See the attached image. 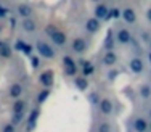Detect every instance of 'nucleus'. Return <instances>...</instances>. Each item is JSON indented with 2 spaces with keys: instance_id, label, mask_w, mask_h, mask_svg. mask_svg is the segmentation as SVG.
I'll return each instance as SVG.
<instances>
[{
  "instance_id": "8",
  "label": "nucleus",
  "mask_w": 151,
  "mask_h": 132,
  "mask_svg": "<svg viewBox=\"0 0 151 132\" xmlns=\"http://www.w3.org/2000/svg\"><path fill=\"white\" fill-rule=\"evenodd\" d=\"M16 12H18V15L23 18V19L32 18V15H34V8H32L29 3H19V5L16 6Z\"/></svg>"
},
{
  "instance_id": "28",
  "label": "nucleus",
  "mask_w": 151,
  "mask_h": 132,
  "mask_svg": "<svg viewBox=\"0 0 151 132\" xmlns=\"http://www.w3.org/2000/svg\"><path fill=\"white\" fill-rule=\"evenodd\" d=\"M2 132H16V126H13L12 123H6L5 126L2 127Z\"/></svg>"
},
{
  "instance_id": "10",
  "label": "nucleus",
  "mask_w": 151,
  "mask_h": 132,
  "mask_svg": "<svg viewBox=\"0 0 151 132\" xmlns=\"http://www.w3.org/2000/svg\"><path fill=\"white\" fill-rule=\"evenodd\" d=\"M63 66H64V73L68 76H74L76 77V71H77V66H76V61L71 56H64L63 58Z\"/></svg>"
},
{
  "instance_id": "36",
  "label": "nucleus",
  "mask_w": 151,
  "mask_h": 132,
  "mask_svg": "<svg viewBox=\"0 0 151 132\" xmlns=\"http://www.w3.org/2000/svg\"><path fill=\"white\" fill-rule=\"evenodd\" d=\"M150 45H151V40H150Z\"/></svg>"
},
{
  "instance_id": "26",
  "label": "nucleus",
  "mask_w": 151,
  "mask_h": 132,
  "mask_svg": "<svg viewBox=\"0 0 151 132\" xmlns=\"http://www.w3.org/2000/svg\"><path fill=\"white\" fill-rule=\"evenodd\" d=\"M121 13H122V10L121 8H109V15H108V18H119L121 16Z\"/></svg>"
},
{
  "instance_id": "1",
  "label": "nucleus",
  "mask_w": 151,
  "mask_h": 132,
  "mask_svg": "<svg viewBox=\"0 0 151 132\" xmlns=\"http://www.w3.org/2000/svg\"><path fill=\"white\" fill-rule=\"evenodd\" d=\"M45 32L50 35V40H52L55 45H58V47H63V45H66L68 37H66V34H64L63 31L58 29V27L50 26V24H48V26L45 27Z\"/></svg>"
},
{
  "instance_id": "23",
  "label": "nucleus",
  "mask_w": 151,
  "mask_h": 132,
  "mask_svg": "<svg viewBox=\"0 0 151 132\" xmlns=\"http://www.w3.org/2000/svg\"><path fill=\"white\" fill-rule=\"evenodd\" d=\"M88 102H90L93 106H98V103L101 102V98L98 97V94H96V92H92V94H88Z\"/></svg>"
},
{
  "instance_id": "20",
  "label": "nucleus",
  "mask_w": 151,
  "mask_h": 132,
  "mask_svg": "<svg viewBox=\"0 0 151 132\" xmlns=\"http://www.w3.org/2000/svg\"><path fill=\"white\" fill-rule=\"evenodd\" d=\"M37 116H39V110H32V113H31L29 119H27V131H32V129H34V126H35V119H37Z\"/></svg>"
},
{
  "instance_id": "35",
  "label": "nucleus",
  "mask_w": 151,
  "mask_h": 132,
  "mask_svg": "<svg viewBox=\"0 0 151 132\" xmlns=\"http://www.w3.org/2000/svg\"><path fill=\"white\" fill-rule=\"evenodd\" d=\"M150 131H151V121H150Z\"/></svg>"
},
{
  "instance_id": "30",
  "label": "nucleus",
  "mask_w": 151,
  "mask_h": 132,
  "mask_svg": "<svg viewBox=\"0 0 151 132\" xmlns=\"http://www.w3.org/2000/svg\"><path fill=\"white\" fill-rule=\"evenodd\" d=\"M31 61H32V66H34L35 69H37L39 66H40V58H39V56H32Z\"/></svg>"
},
{
  "instance_id": "7",
  "label": "nucleus",
  "mask_w": 151,
  "mask_h": 132,
  "mask_svg": "<svg viewBox=\"0 0 151 132\" xmlns=\"http://www.w3.org/2000/svg\"><path fill=\"white\" fill-rule=\"evenodd\" d=\"M129 68H130L132 73L142 74L143 71H145V61H143L140 56H135V58H132L130 61H129Z\"/></svg>"
},
{
  "instance_id": "11",
  "label": "nucleus",
  "mask_w": 151,
  "mask_h": 132,
  "mask_svg": "<svg viewBox=\"0 0 151 132\" xmlns=\"http://www.w3.org/2000/svg\"><path fill=\"white\" fill-rule=\"evenodd\" d=\"M53 71L52 69H47V71H44V73L39 76V82H40L42 85H44L45 89H48V87H52V84H53Z\"/></svg>"
},
{
  "instance_id": "25",
  "label": "nucleus",
  "mask_w": 151,
  "mask_h": 132,
  "mask_svg": "<svg viewBox=\"0 0 151 132\" xmlns=\"http://www.w3.org/2000/svg\"><path fill=\"white\" fill-rule=\"evenodd\" d=\"M48 95H50V90H48V89H44V90H42L40 94H39L37 102H39V103H44V102H45V98L48 97Z\"/></svg>"
},
{
  "instance_id": "21",
  "label": "nucleus",
  "mask_w": 151,
  "mask_h": 132,
  "mask_svg": "<svg viewBox=\"0 0 151 132\" xmlns=\"http://www.w3.org/2000/svg\"><path fill=\"white\" fill-rule=\"evenodd\" d=\"M82 63V71H84V77H87V76H90V74L93 73V65L92 63H88V61H81Z\"/></svg>"
},
{
  "instance_id": "6",
  "label": "nucleus",
  "mask_w": 151,
  "mask_h": 132,
  "mask_svg": "<svg viewBox=\"0 0 151 132\" xmlns=\"http://www.w3.org/2000/svg\"><path fill=\"white\" fill-rule=\"evenodd\" d=\"M109 15V6L106 5V3H98V5H95V10H93V18H96L98 21L105 19L108 18Z\"/></svg>"
},
{
  "instance_id": "24",
  "label": "nucleus",
  "mask_w": 151,
  "mask_h": 132,
  "mask_svg": "<svg viewBox=\"0 0 151 132\" xmlns=\"http://www.w3.org/2000/svg\"><path fill=\"white\" fill-rule=\"evenodd\" d=\"M98 132H111V124H109V123H106V121L100 123V126H98Z\"/></svg>"
},
{
  "instance_id": "2",
  "label": "nucleus",
  "mask_w": 151,
  "mask_h": 132,
  "mask_svg": "<svg viewBox=\"0 0 151 132\" xmlns=\"http://www.w3.org/2000/svg\"><path fill=\"white\" fill-rule=\"evenodd\" d=\"M35 48H37L39 55L44 56V58H50V60H52V58H55V56H56V50L53 48L48 42H45V40H37V42H35Z\"/></svg>"
},
{
  "instance_id": "29",
  "label": "nucleus",
  "mask_w": 151,
  "mask_h": 132,
  "mask_svg": "<svg viewBox=\"0 0 151 132\" xmlns=\"http://www.w3.org/2000/svg\"><path fill=\"white\" fill-rule=\"evenodd\" d=\"M6 15H8V10L5 8V6L0 3V19H3V18H6Z\"/></svg>"
},
{
  "instance_id": "17",
  "label": "nucleus",
  "mask_w": 151,
  "mask_h": 132,
  "mask_svg": "<svg viewBox=\"0 0 151 132\" xmlns=\"http://www.w3.org/2000/svg\"><path fill=\"white\" fill-rule=\"evenodd\" d=\"M26 106H27V102H26V100L18 98L16 102L13 103V106H12L13 115H23V113H24V110H26Z\"/></svg>"
},
{
  "instance_id": "13",
  "label": "nucleus",
  "mask_w": 151,
  "mask_h": 132,
  "mask_svg": "<svg viewBox=\"0 0 151 132\" xmlns=\"http://www.w3.org/2000/svg\"><path fill=\"white\" fill-rule=\"evenodd\" d=\"M121 16H122V19H124L127 24H134L137 21V13H135V10L132 8V6H127V8L122 10Z\"/></svg>"
},
{
  "instance_id": "27",
  "label": "nucleus",
  "mask_w": 151,
  "mask_h": 132,
  "mask_svg": "<svg viewBox=\"0 0 151 132\" xmlns=\"http://www.w3.org/2000/svg\"><path fill=\"white\" fill-rule=\"evenodd\" d=\"M23 119H24V113H23V115H13V118H12V121H10V123H12L13 126H16V124H19Z\"/></svg>"
},
{
  "instance_id": "34",
  "label": "nucleus",
  "mask_w": 151,
  "mask_h": 132,
  "mask_svg": "<svg viewBox=\"0 0 151 132\" xmlns=\"http://www.w3.org/2000/svg\"><path fill=\"white\" fill-rule=\"evenodd\" d=\"M148 58H150V63H151V53H150V56H148Z\"/></svg>"
},
{
  "instance_id": "14",
  "label": "nucleus",
  "mask_w": 151,
  "mask_h": 132,
  "mask_svg": "<svg viewBox=\"0 0 151 132\" xmlns=\"http://www.w3.org/2000/svg\"><path fill=\"white\" fill-rule=\"evenodd\" d=\"M150 129V123L145 119V118L138 116L134 119V131L135 132H146Z\"/></svg>"
},
{
  "instance_id": "5",
  "label": "nucleus",
  "mask_w": 151,
  "mask_h": 132,
  "mask_svg": "<svg viewBox=\"0 0 151 132\" xmlns=\"http://www.w3.org/2000/svg\"><path fill=\"white\" fill-rule=\"evenodd\" d=\"M84 27H85V31H87L88 34H95V32H98L100 27H101V21H98L93 16H88L87 19H85V23H84Z\"/></svg>"
},
{
  "instance_id": "9",
  "label": "nucleus",
  "mask_w": 151,
  "mask_h": 132,
  "mask_svg": "<svg viewBox=\"0 0 151 132\" xmlns=\"http://www.w3.org/2000/svg\"><path fill=\"white\" fill-rule=\"evenodd\" d=\"M116 40L119 42L121 45H125L132 40V32L127 29V27H121L119 31L116 32Z\"/></svg>"
},
{
  "instance_id": "33",
  "label": "nucleus",
  "mask_w": 151,
  "mask_h": 132,
  "mask_svg": "<svg viewBox=\"0 0 151 132\" xmlns=\"http://www.w3.org/2000/svg\"><path fill=\"white\" fill-rule=\"evenodd\" d=\"M148 116H150V118H151V110H150V111H148Z\"/></svg>"
},
{
  "instance_id": "4",
  "label": "nucleus",
  "mask_w": 151,
  "mask_h": 132,
  "mask_svg": "<svg viewBox=\"0 0 151 132\" xmlns=\"http://www.w3.org/2000/svg\"><path fill=\"white\" fill-rule=\"evenodd\" d=\"M114 110V103L111 98H101V102L98 103V111L101 116H109Z\"/></svg>"
},
{
  "instance_id": "3",
  "label": "nucleus",
  "mask_w": 151,
  "mask_h": 132,
  "mask_svg": "<svg viewBox=\"0 0 151 132\" xmlns=\"http://www.w3.org/2000/svg\"><path fill=\"white\" fill-rule=\"evenodd\" d=\"M71 48H73L74 53L82 55V53L87 52V40H85L84 37H81V35H77V37H74L73 42H71Z\"/></svg>"
},
{
  "instance_id": "19",
  "label": "nucleus",
  "mask_w": 151,
  "mask_h": 132,
  "mask_svg": "<svg viewBox=\"0 0 151 132\" xmlns=\"http://www.w3.org/2000/svg\"><path fill=\"white\" fill-rule=\"evenodd\" d=\"M138 95L143 100H148L151 97V84H142L138 89Z\"/></svg>"
},
{
  "instance_id": "16",
  "label": "nucleus",
  "mask_w": 151,
  "mask_h": 132,
  "mask_svg": "<svg viewBox=\"0 0 151 132\" xmlns=\"http://www.w3.org/2000/svg\"><path fill=\"white\" fill-rule=\"evenodd\" d=\"M101 61H103V65H106V66H114L117 61V55L114 53V50H109V52H106L105 55H103Z\"/></svg>"
},
{
  "instance_id": "15",
  "label": "nucleus",
  "mask_w": 151,
  "mask_h": 132,
  "mask_svg": "<svg viewBox=\"0 0 151 132\" xmlns=\"http://www.w3.org/2000/svg\"><path fill=\"white\" fill-rule=\"evenodd\" d=\"M24 92V87H23V84H19V82H16V84H13L12 87L8 89V95H10V98H19L21 97V94Z\"/></svg>"
},
{
  "instance_id": "18",
  "label": "nucleus",
  "mask_w": 151,
  "mask_h": 132,
  "mask_svg": "<svg viewBox=\"0 0 151 132\" xmlns=\"http://www.w3.org/2000/svg\"><path fill=\"white\" fill-rule=\"evenodd\" d=\"M74 85L77 87V90H87L88 89V79L84 76H76L74 77Z\"/></svg>"
},
{
  "instance_id": "22",
  "label": "nucleus",
  "mask_w": 151,
  "mask_h": 132,
  "mask_svg": "<svg viewBox=\"0 0 151 132\" xmlns=\"http://www.w3.org/2000/svg\"><path fill=\"white\" fill-rule=\"evenodd\" d=\"M12 55H13V50L10 48L8 45H3V47H0V56H2V58L8 60V58H12Z\"/></svg>"
},
{
  "instance_id": "32",
  "label": "nucleus",
  "mask_w": 151,
  "mask_h": 132,
  "mask_svg": "<svg viewBox=\"0 0 151 132\" xmlns=\"http://www.w3.org/2000/svg\"><path fill=\"white\" fill-rule=\"evenodd\" d=\"M146 19H148V23H151V8L146 10Z\"/></svg>"
},
{
  "instance_id": "31",
  "label": "nucleus",
  "mask_w": 151,
  "mask_h": 132,
  "mask_svg": "<svg viewBox=\"0 0 151 132\" xmlns=\"http://www.w3.org/2000/svg\"><path fill=\"white\" fill-rule=\"evenodd\" d=\"M116 76H117V71H109V73H108V79L109 81H113Z\"/></svg>"
},
{
  "instance_id": "12",
  "label": "nucleus",
  "mask_w": 151,
  "mask_h": 132,
  "mask_svg": "<svg viewBox=\"0 0 151 132\" xmlns=\"http://www.w3.org/2000/svg\"><path fill=\"white\" fill-rule=\"evenodd\" d=\"M37 27H39V24H37V21L34 19V18H27V19H23V23H21V29L24 31V32H35L37 31Z\"/></svg>"
}]
</instances>
